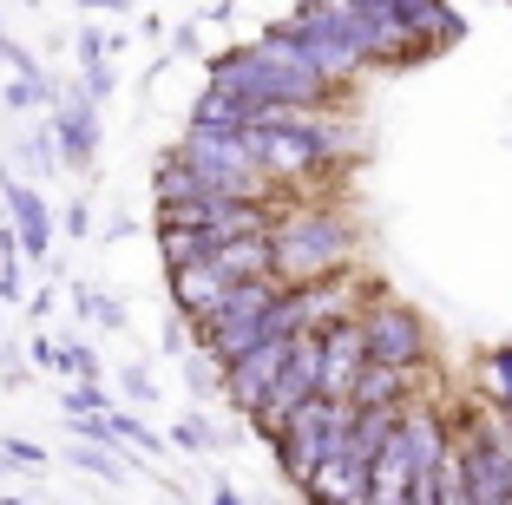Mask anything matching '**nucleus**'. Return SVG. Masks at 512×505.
<instances>
[{"label": "nucleus", "mask_w": 512, "mask_h": 505, "mask_svg": "<svg viewBox=\"0 0 512 505\" xmlns=\"http://www.w3.org/2000/svg\"><path fill=\"white\" fill-rule=\"evenodd\" d=\"M276 243V276L289 289L329 283V276H348L355 269V223L329 204V197H289L283 217L270 230Z\"/></svg>", "instance_id": "f257e3e1"}, {"label": "nucleus", "mask_w": 512, "mask_h": 505, "mask_svg": "<svg viewBox=\"0 0 512 505\" xmlns=\"http://www.w3.org/2000/svg\"><path fill=\"white\" fill-rule=\"evenodd\" d=\"M362 335H368V361H388V368H427V355H434L421 309H407L388 289L362 309Z\"/></svg>", "instance_id": "f03ea898"}, {"label": "nucleus", "mask_w": 512, "mask_h": 505, "mask_svg": "<svg viewBox=\"0 0 512 505\" xmlns=\"http://www.w3.org/2000/svg\"><path fill=\"white\" fill-rule=\"evenodd\" d=\"M289 355H296V342H283V335H270V342H256L250 355H237V361H230V368H224V401L237 407L243 420H250L256 407L270 401V387L283 381Z\"/></svg>", "instance_id": "7ed1b4c3"}, {"label": "nucleus", "mask_w": 512, "mask_h": 505, "mask_svg": "<svg viewBox=\"0 0 512 505\" xmlns=\"http://www.w3.org/2000/svg\"><path fill=\"white\" fill-rule=\"evenodd\" d=\"M0 204H7V223H14V237H20V250H27V263H40V256H53V210H46V197H40V184L33 178H20L14 164L0 171Z\"/></svg>", "instance_id": "20e7f679"}, {"label": "nucleus", "mask_w": 512, "mask_h": 505, "mask_svg": "<svg viewBox=\"0 0 512 505\" xmlns=\"http://www.w3.org/2000/svg\"><path fill=\"white\" fill-rule=\"evenodd\" d=\"M53 151L66 171H92V158H99V105L79 86H66L53 105Z\"/></svg>", "instance_id": "39448f33"}, {"label": "nucleus", "mask_w": 512, "mask_h": 505, "mask_svg": "<svg viewBox=\"0 0 512 505\" xmlns=\"http://www.w3.org/2000/svg\"><path fill=\"white\" fill-rule=\"evenodd\" d=\"M165 283H171V309L184 315V322H204L211 309H224L230 289H237V276H230L217 256H204V263H184V269H165Z\"/></svg>", "instance_id": "423d86ee"}, {"label": "nucleus", "mask_w": 512, "mask_h": 505, "mask_svg": "<svg viewBox=\"0 0 512 505\" xmlns=\"http://www.w3.org/2000/svg\"><path fill=\"white\" fill-rule=\"evenodd\" d=\"M362 368H368V335H362V322L329 328V335H322V394H329V401H348V394H355V381H362Z\"/></svg>", "instance_id": "0eeeda50"}, {"label": "nucleus", "mask_w": 512, "mask_h": 505, "mask_svg": "<svg viewBox=\"0 0 512 505\" xmlns=\"http://www.w3.org/2000/svg\"><path fill=\"white\" fill-rule=\"evenodd\" d=\"M427 387H421V368H388V361H368L362 381H355V394H348V407H362V414H375V407H414Z\"/></svg>", "instance_id": "6e6552de"}, {"label": "nucleus", "mask_w": 512, "mask_h": 505, "mask_svg": "<svg viewBox=\"0 0 512 505\" xmlns=\"http://www.w3.org/2000/svg\"><path fill=\"white\" fill-rule=\"evenodd\" d=\"M191 132L250 138V132H256V105H243V99H230V92L204 86V92H197V105H191Z\"/></svg>", "instance_id": "1a4fd4ad"}, {"label": "nucleus", "mask_w": 512, "mask_h": 505, "mask_svg": "<svg viewBox=\"0 0 512 505\" xmlns=\"http://www.w3.org/2000/svg\"><path fill=\"white\" fill-rule=\"evenodd\" d=\"M309 505H368V466H355L348 453H335L309 486H302Z\"/></svg>", "instance_id": "9d476101"}, {"label": "nucleus", "mask_w": 512, "mask_h": 505, "mask_svg": "<svg viewBox=\"0 0 512 505\" xmlns=\"http://www.w3.org/2000/svg\"><path fill=\"white\" fill-rule=\"evenodd\" d=\"M473 401H480L486 414H512V342L486 348V355L473 361Z\"/></svg>", "instance_id": "9b49d317"}, {"label": "nucleus", "mask_w": 512, "mask_h": 505, "mask_svg": "<svg viewBox=\"0 0 512 505\" xmlns=\"http://www.w3.org/2000/svg\"><path fill=\"white\" fill-rule=\"evenodd\" d=\"M217 263L237 276V283H263V276H276V243L270 237H237L217 250Z\"/></svg>", "instance_id": "f8f14e48"}, {"label": "nucleus", "mask_w": 512, "mask_h": 505, "mask_svg": "<svg viewBox=\"0 0 512 505\" xmlns=\"http://www.w3.org/2000/svg\"><path fill=\"white\" fill-rule=\"evenodd\" d=\"M66 466H79V473H92V479H106V486H119V479H125V466H132V460H125L119 446L73 440V446H66Z\"/></svg>", "instance_id": "ddd939ff"}, {"label": "nucleus", "mask_w": 512, "mask_h": 505, "mask_svg": "<svg viewBox=\"0 0 512 505\" xmlns=\"http://www.w3.org/2000/svg\"><path fill=\"white\" fill-rule=\"evenodd\" d=\"M112 446H119V453H138V460H158V453H165V440L138 414H125V407H112Z\"/></svg>", "instance_id": "4468645a"}, {"label": "nucleus", "mask_w": 512, "mask_h": 505, "mask_svg": "<svg viewBox=\"0 0 512 505\" xmlns=\"http://www.w3.org/2000/svg\"><path fill=\"white\" fill-rule=\"evenodd\" d=\"M224 368L230 361L211 355V348H191V355H184V381H191L197 401H217V394H224Z\"/></svg>", "instance_id": "2eb2a0df"}, {"label": "nucleus", "mask_w": 512, "mask_h": 505, "mask_svg": "<svg viewBox=\"0 0 512 505\" xmlns=\"http://www.w3.org/2000/svg\"><path fill=\"white\" fill-rule=\"evenodd\" d=\"M158 256H165V269H184V263H204L211 250V237L204 230H158Z\"/></svg>", "instance_id": "dca6fc26"}, {"label": "nucleus", "mask_w": 512, "mask_h": 505, "mask_svg": "<svg viewBox=\"0 0 512 505\" xmlns=\"http://www.w3.org/2000/svg\"><path fill=\"white\" fill-rule=\"evenodd\" d=\"M112 407H119V387H106V381L60 387V414H112Z\"/></svg>", "instance_id": "f3484780"}, {"label": "nucleus", "mask_w": 512, "mask_h": 505, "mask_svg": "<svg viewBox=\"0 0 512 505\" xmlns=\"http://www.w3.org/2000/svg\"><path fill=\"white\" fill-rule=\"evenodd\" d=\"M0 99H7V112H33V105H60V86H53V73L46 79H7Z\"/></svg>", "instance_id": "a211bd4d"}, {"label": "nucleus", "mask_w": 512, "mask_h": 505, "mask_svg": "<svg viewBox=\"0 0 512 505\" xmlns=\"http://www.w3.org/2000/svg\"><path fill=\"white\" fill-rule=\"evenodd\" d=\"M217 440H224V433H217L204 414H178L171 420V446H184V453H211Z\"/></svg>", "instance_id": "6ab92c4d"}, {"label": "nucleus", "mask_w": 512, "mask_h": 505, "mask_svg": "<svg viewBox=\"0 0 512 505\" xmlns=\"http://www.w3.org/2000/svg\"><path fill=\"white\" fill-rule=\"evenodd\" d=\"M60 381H99V348L92 342H60Z\"/></svg>", "instance_id": "aec40b11"}, {"label": "nucleus", "mask_w": 512, "mask_h": 505, "mask_svg": "<svg viewBox=\"0 0 512 505\" xmlns=\"http://www.w3.org/2000/svg\"><path fill=\"white\" fill-rule=\"evenodd\" d=\"M119 394H125L132 407H151L165 387H151V368H145V361H125V368H119Z\"/></svg>", "instance_id": "412c9836"}, {"label": "nucleus", "mask_w": 512, "mask_h": 505, "mask_svg": "<svg viewBox=\"0 0 512 505\" xmlns=\"http://www.w3.org/2000/svg\"><path fill=\"white\" fill-rule=\"evenodd\" d=\"M79 315H86L92 328H125V302L99 296V289H79Z\"/></svg>", "instance_id": "4be33fe9"}, {"label": "nucleus", "mask_w": 512, "mask_h": 505, "mask_svg": "<svg viewBox=\"0 0 512 505\" xmlns=\"http://www.w3.org/2000/svg\"><path fill=\"white\" fill-rule=\"evenodd\" d=\"M112 86H119V73H112V60H106V66H86V79H79V92H86L92 105H106V99H112Z\"/></svg>", "instance_id": "5701e85b"}, {"label": "nucleus", "mask_w": 512, "mask_h": 505, "mask_svg": "<svg viewBox=\"0 0 512 505\" xmlns=\"http://www.w3.org/2000/svg\"><path fill=\"white\" fill-rule=\"evenodd\" d=\"M0 381H7V387H27V355H20L14 342H0Z\"/></svg>", "instance_id": "b1692460"}, {"label": "nucleus", "mask_w": 512, "mask_h": 505, "mask_svg": "<svg viewBox=\"0 0 512 505\" xmlns=\"http://www.w3.org/2000/svg\"><path fill=\"white\" fill-rule=\"evenodd\" d=\"M0 453L14 466H46V446H33V440H0Z\"/></svg>", "instance_id": "393cba45"}, {"label": "nucleus", "mask_w": 512, "mask_h": 505, "mask_svg": "<svg viewBox=\"0 0 512 505\" xmlns=\"http://www.w3.org/2000/svg\"><path fill=\"white\" fill-rule=\"evenodd\" d=\"M86 223H92V210L73 197V204H66V237H86Z\"/></svg>", "instance_id": "a878e982"}, {"label": "nucleus", "mask_w": 512, "mask_h": 505, "mask_svg": "<svg viewBox=\"0 0 512 505\" xmlns=\"http://www.w3.org/2000/svg\"><path fill=\"white\" fill-rule=\"evenodd\" d=\"M33 361H46V368H60V342H53V335H40V342H33Z\"/></svg>", "instance_id": "bb28decb"}, {"label": "nucleus", "mask_w": 512, "mask_h": 505, "mask_svg": "<svg viewBox=\"0 0 512 505\" xmlns=\"http://www.w3.org/2000/svg\"><path fill=\"white\" fill-rule=\"evenodd\" d=\"M171 53H197V27H178V33H171Z\"/></svg>", "instance_id": "cd10ccee"}, {"label": "nucleus", "mask_w": 512, "mask_h": 505, "mask_svg": "<svg viewBox=\"0 0 512 505\" xmlns=\"http://www.w3.org/2000/svg\"><path fill=\"white\" fill-rule=\"evenodd\" d=\"M27 315H53V289H33V296H27Z\"/></svg>", "instance_id": "c85d7f7f"}, {"label": "nucleus", "mask_w": 512, "mask_h": 505, "mask_svg": "<svg viewBox=\"0 0 512 505\" xmlns=\"http://www.w3.org/2000/svg\"><path fill=\"white\" fill-rule=\"evenodd\" d=\"M211 505H243V492H237V486H224V479H217V486H211Z\"/></svg>", "instance_id": "c756f323"}, {"label": "nucleus", "mask_w": 512, "mask_h": 505, "mask_svg": "<svg viewBox=\"0 0 512 505\" xmlns=\"http://www.w3.org/2000/svg\"><path fill=\"white\" fill-rule=\"evenodd\" d=\"M7 479H14V460H7V453H0V486H7Z\"/></svg>", "instance_id": "7c9ffc66"}, {"label": "nucleus", "mask_w": 512, "mask_h": 505, "mask_svg": "<svg viewBox=\"0 0 512 505\" xmlns=\"http://www.w3.org/2000/svg\"><path fill=\"white\" fill-rule=\"evenodd\" d=\"M20 7H40V0H20Z\"/></svg>", "instance_id": "2f4dec72"}, {"label": "nucleus", "mask_w": 512, "mask_h": 505, "mask_svg": "<svg viewBox=\"0 0 512 505\" xmlns=\"http://www.w3.org/2000/svg\"><path fill=\"white\" fill-rule=\"evenodd\" d=\"M0 33H7V20H0Z\"/></svg>", "instance_id": "473e14b6"}]
</instances>
